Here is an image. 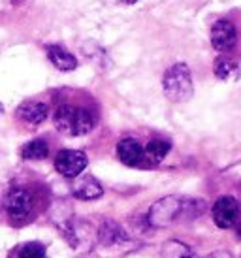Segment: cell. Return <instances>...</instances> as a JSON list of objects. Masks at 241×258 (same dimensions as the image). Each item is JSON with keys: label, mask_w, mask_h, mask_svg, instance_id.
I'll list each match as a JSON object with an SVG mask.
<instances>
[{"label": "cell", "mask_w": 241, "mask_h": 258, "mask_svg": "<svg viewBox=\"0 0 241 258\" xmlns=\"http://www.w3.org/2000/svg\"><path fill=\"white\" fill-rule=\"evenodd\" d=\"M206 209V204L194 198H181V196H166L151 206L147 213V221L155 228L168 226L179 219H194L200 217Z\"/></svg>", "instance_id": "cell-1"}, {"label": "cell", "mask_w": 241, "mask_h": 258, "mask_svg": "<svg viewBox=\"0 0 241 258\" xmlns=\"http://www.w3.org/2000/svg\"><path fill=\"white\" fill-rule=\"evenodd\" d=\"M53 122H55V128L61 134L85 136L94 128L96 117H94L92 111H89L85 108H78V106H72V104H63V106H58L55 109Z\"/></svg>", "instance_id": "cell-2"}, {"label": "cell", "mask_w": 241, "mask_h": 258, "mask_svg": "<svg viewBox=\"0 0 241 258\" xmlns=\"http://www.w3.org/2000/svg\"><path fill=\"white\" fill-rule=\"evenodd\" d=\"M2 208L15 224H25L36 211V196L27 186H14L2 198Z\"/></svg>", "instance_id": "cell-3"}, {"label": "cell", "mask_w": 241, "mask_h": 258, "mask_svg": "<svg viewBox=\"0 0 241 258\" xmlns=\"http://www.w3.org/2000/svg\"><path fill=\"white\" fill-rule=\"evenodd\" d=\"M162 91L166 98L171 102H189L194 94V85H192V76L189 66L185 62L170 66L162 78Z\"/></svg>", "instance_id": "cell-4"}, {"label": "cell", "mask_w": 241, "mask_h": 258, "mask_svg": "<svg viewBox=\"0 0 241 258\" xmlns=\"http://www.w3.org/2000/svg\"><path fill=\"white\" fill-rule=\"evenodd\" d=\"M87 164H89V158L83 151L63 149L58 151L57 157H55V170L63 177H68V179H74L79 173H83Z\"/></svg>", "instance_id": "cell-5"}, {"label": "cell", "mask_w": 241, "mask_h": 258, "mask_svg": "<svg viewBox=\"0 0 241 258\" xmlns=\"http://www.w3.org/2000/svg\"><path fill=\"white\" fill-rule=\"evenodd\" d=\"M211 45L219 53H230L237 43V29L230 19H219L211 27Z\"/></svg>", "instance_id": "cell-6"}, {"label": "cell", "mask_w": 241, "mask_h": 258, "mask_svg": "<svg viewBox=\"0 0 241 258\" xmlns=\"http://www.w3.org/2000/svg\"><path fill=\"white\" fill-rule=\"evenodd\" d=\"M239 215V204L232 196H220L213 204V221L219 228H232Z\"/></svg>", "instance_id": "cell-7"}, {"label": "cell", "mask_w": 241, "mask_h": 258, "mask_svg": "<svg viewBox=\"0 0 241 258\" xmlns=\"http://www.w3.org/2000/svg\"><path fill=\"white\" fill-rule=\"evenodd\" d=\"M49 115V108L47 104L38 100H27L23 102L19 108L15 109V117L21 122H25L27 126H38L42 124Z\"/></svg>", "instance_id": "cell-8"}, {"label": "cell", "mask_w": 241, "mask_h": 258, "mask_svg": "<svg viewBox=\"0 0 241 258\" xmlns=\"http://www.w3.org/2000/svg\"><path fill=\"white\" fill-rule=\"evenodd\" d=\"M74 185H72V194L79 198V200H96L104 194V188L100 185L96 177L92 175H81L74 177Z\"/></svg>", "instance_id": "cell-9"}, {"label": "cell", "mask_w": 241, "mask_h": 258, "mask_svg": "<svg viewBox=\"0 0 241 258\" xmlns=\"http://www.w3.org/2000/svg\"><path fill=\"white\" fill-rule=\"evenodd\" d=\"M117 157L123 164L138 166L143 160V147L134 138H125L117 144Z\"/></svg>", "instance_id": "cell-10"}, {"label": "cell", "mask_w": 241, "mask_h": 258, "mask_svg": "<svg viewBox=\"0 0 241 258\" xmlns=\"http://www.w3.org/2000/svg\"><path fill=\"white\" fill-rule=\"evenodd\" d=\"M47 51V58H49V62L57 70L61 72H72V70H76L78 68V58L72 55L68 49H64L63 45H47L45 47Z\"/></svg>", "instance_id": "cell-11"}, {"label": "cell", "mask_w": 241, "mask_h": 258, "mask_svg": "<svg viewBox=\"0 0 241 258\" xmlns=\"http://www.w3.org/2000/svg\"><path fill=\"white\" fill-rule=\"evenodd\" d=\"M98 239L106 247H117V245L128 241V234L120 228V224H117L115 221H106L100 226Z\"/></svg>", "instance_id": "cell-12"}, {"label": "cell", "mask_w": 241, "mask_h": 258, "mask_svg": "<svg viewBox=\"0 0 241 258\" xmlns=\"http://www.w3.org/2000/svg\"><path fill=\"white\" fill-rule=\"evenodd\" d=\"M32 0H0V23L14 21L30 6Z\"/></svg>", "instance_id": "cell-13"}, {"label": "cell", "mask_w": 241, "mask_h": 258, "mask_svg": "<svg viewBox=\"0 0 241 258\" xmlns=\"http://www.w3.org/2000/svg\"><path fill=\"white\" fill-rule=\"evenodd\" d=\"M213 72H215L217 79H220V81H230V79L237 78L239 66H237V62L232 60L230 57H219L217 60H215Z\"/></svg>", "instance_id": "cell-14"}, {"label": "cell", "mask_w": 241, "mask_h": 258, "mask_svg": "<svg viewBox=\"0 0 241 258\" xmlns=\"http://www.w3.org/2000/svg\"><path fill=\"white\" fill-rule=\"evenodd\" d=\"M171 145L170 142H166V140H151L149 144L145 145V149H143V155L149 158L153 164H158V162H162L166 155L170 153Z\"/></svg>", "instance_id": "cell-15"}, {"label": "cell", "mask_w": 241, "mask_h": 258, "mask_svg": "<svg viewBox=\"0 0 241 258\" xmlns=\"http://www.w3.org/2000/svg\"><path fill=\"white\" fill-rule=\"evenodd\" d=\"M49 155V145L45 140H32L29 144L23 145L21 157L25 160H43Z\"/></svg>", "instance_id": "cell-16"}, {"label": "cell", "mask_w": 241, "mask_h": 258, "mask_svg": "<svg viewBox=\"0 0 241 258\" xmlns=\"http://www.w3.org/2000/svg\"><path fill=\"white\" fill-rule=\"evenodd\" d=\"M10 258H47L45 256V247L38 241H27V243L15 247Z\"/></svg>", "instance_id": "cell-17"}, {"label": "cell", "mask_w": 241, "mask_h": 258, "mask_svg": "<svg viewBox=\"0 0 241 258\" xmlns=\"http://www.w3.org/2000/svg\"><path fill=\"white\" fill-rule=\"evenodd\" d=\"M162 256L164 258H192L194 256V251H192L189 245L181 243V241H175V239H170L162 245Z\"/></svg>", "instance_id": "cell-18"}, {"label": "cell", "mask_w": 241, "mask_h": 258, "mask_svg": "<svg viewBox=\"0 0 241 258\" xmlns=\"http://www.w3.org/2000/svg\"><path fill=\"white\" fill-rule=\"evenodd\" d=\"M206 258H234L228 251H217V252H211V254H207Z\"/></svg>", "instance_id": "cell-19"}, {"label": "cell", "mask_w": 241, "mask_h": 258, "mask_svg": "<svg viewBox=\"0 0 241 258\" xmlns=\"http://www.w3.org/2000/svg\"><path fill=\"white\" fill-rule=\"evenodd\" d=\"M237 236L241 237V224H239V226H237Z\"/></svg>", "instance_id": "cell-20"}, {"label": "cell", "mask_w": 241, "mask_h": 258, "mask_svg": "<svg viewBox=\"0 0 241 258\" xmlns=\"http://www.w3.org/2000/svg\"><path fill=\"white\" fill-rule=\"evenodd\" d=\"M2 111H4V108H2V104H0V113H2Z\"/></svg>", "instance_id": "cell-21"}]
</instances>
